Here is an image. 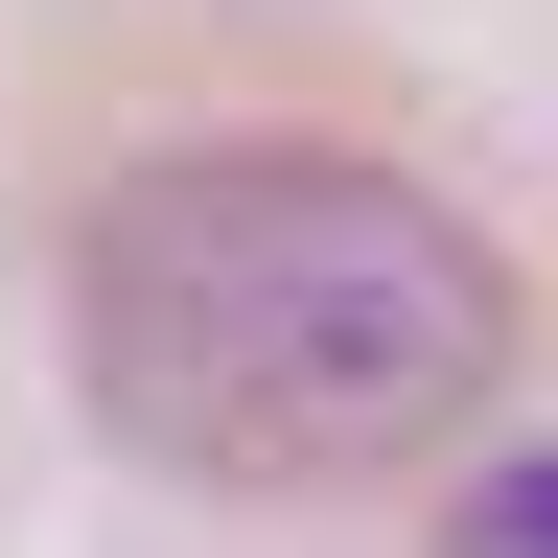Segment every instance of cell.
<instances>
[{
    "mask_svg": "<svg viewBox=\"0 0 558 558\" xmlns=\"http://www.w3.org/2000/svg\"><path fill=\"white\" fill-rule=\"evenodd\" d=\"M465 558H558V442H512V465H465Z\"/></svg>",
    "mask_w": 558,
    "mask_h": 558,
    "instance_id": "2",
    "label": "cell"
},
{
    "mask_svg": "<svg viewBox=\"0 0 558 558\" xmlns=\"http://www.w3.org/2000/svg\"><path fill=\"white\" fill-rule=\"evenodd\" d=\"M70 373L186 488H349L465 442V396L512 373V279L349 140H186L70 233Z\"/></svg>",
    "mask_w": 558,
    "mask_h": 558,
    "instance_id": "1",
    "label": "cell"
}]
</instances>
